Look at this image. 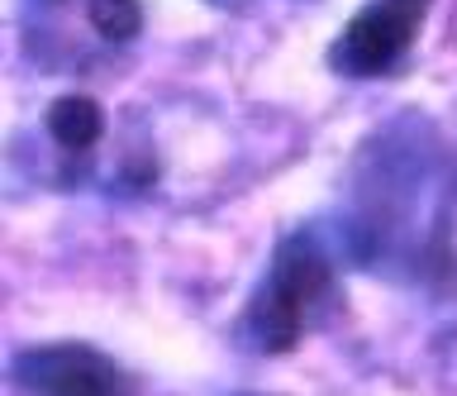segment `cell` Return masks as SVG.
Here are the masks:
<instances>
[{"label":"cell","mask_w":457,"mask_h":396,"mask_svg":"<svg viewBox=\"0 0 457 396\" xmlns=\"http://www.w3.org/2000/svg\"><path fill=\"white\" fill-rule=\"evenodd\" d=\"M48 5H62V0H48Z\"/></svg>","instance_id":"8"},{"label":"cell","mask_w":457,"mask_h":396,"mask_svg":"<svg viewBox=\"0 0 457 396\" xmlns=\"http://www.w3.org/2000/svg\"><path fill=\"white\" fill-rule=\"evenodd\" d=\"M448 220H453V158L438 144L434 124L405 110L357 153L353 196L338 244L367 267H405L428 277L448 267Z\"/></svg>","instance_id":"1"},{"label":"cell","mask_w":457,"mask_h":396,"mask_svg":"<svg viewBox=\"0 0 457 396\" xmlns=\"http://www.w3.org/2000/svg\"><path fill=\"white\" fill-rule=\"evenodd\" d=\"M43 130H48V139L67 153V158H86V153L100 144V134H105V110L81 91L57 96L48 105V115H43Z\"/></svg>","instance_id":"5"},{"label":"cell","mask_w":457,"mask_h":396,"mask_svg":"<svg viewBox=\"0 0 457 396\" xmlns=\"http://www.w3.org/2000/svg\"><path fill=\"white\" fill-rule=\"evenodd\" d=\"M328 296H334V258H328L324 239L314 230L286 234L243 306L238 339L267 358L291 353L310 334V324L324 316Z\"/></svg>","instance_id":"2"},{"label":"cell","mask_w":457,"mask_h":396,"mask_svg":"<svg viewBox=\"0 0 457 396\" xmlns=\"http://www.w3.org/2000/svg\"><path fill=\"white\" fill-rule=\"evenodd\" d=\"M86 24L105 44H134L143 34V0H86Z\"/></svg>","instance_id":"6"},{"label":"cell","mask_w":457,"mask_h":396,"mask_svg":"<svg viewBox=\"0 0 457 396\" xmlns=\"http://www.w3.org/2000/svg\"><path fill=\"white\" fill-rule=\"evenodd\" d=\"M428 10H434V0H367L338 29L334 48H328V67L348 81L391 77L410 58Z\"/></svg>","instance_id":"3"},{"label":"cell","mask_w":457,"mask_h":396,"mask_svg":"<svg viewBox=\"0 0 457 396\" xmlns=\"http://www.w3.org/2000/svg\"><path fill=\"white\" fill-rule=\"evenodd\" d=\"M210 5H220V10H243L248 0H210Z\"/></svg>","instance_id":"7"},{"label":"cell","mask_w":457,"mask_h":396,"mask_svg":"<svg viewBox=\"0 0 457 396\" xmlns=\"http://www.w3.org/2000/svg\"><path fill=\"white\" fill-rule=\"evenodd\" d=\"M10 382L20 396H134V377L81 339L20 349L10 358Z\"/></svg>","instance_id":"4"}]
</instances>
